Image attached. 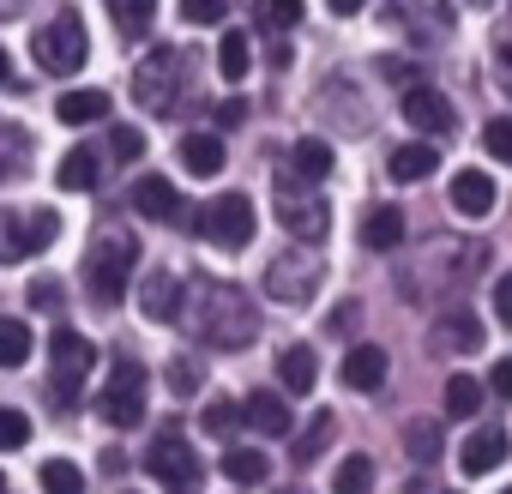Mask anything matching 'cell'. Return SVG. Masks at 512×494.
Listing matches in <instances>:
<instances>
[{"instance_id":"obj_35","label":"cell","mask_w":512,"mask_h":494,"mask_svg":"<svg viewBox=\"0 0 512 494\" xmlns=\"http://www.w3.org/2000/svg\"><path fill=\"white\" fill-rule=\"evenodd\" d=\"M332 428H338V422H332V410H320V416L302 428V440H296V452H290V458H296V464H314V458H320V446L332 440Z\"/></svg>"},{"instance_id":"obj_45","label":"cell","mask_w":512,"mask_h":494,"mask_svg":"<svg viewBox=\"0 0 512 494\" xmlns=\"http://www.w3.org/2000/svg\"><path fill=\"white\" fill-rule=\"evenodd\" d=\"M488 392L512 404V356H500V362H494V374H488Z\"/></svg>"},{"instance_id":"obj_13","label":"cell","mask_w":512,"mask_h":494,"mask_svg":"<svg viewBox=\"0 0 512 494\" xmlns=\"http://www.w3.org/2000/svg\"><path fill=\"white\" fill-rule=\"evenodd\" d=\"M133 211L151 217V223H193V229H199V211H187V199H181L163 175H139V181H133Z\"/></svg>"},{"instance_id":"obj_30","label":"cell","mask_w":512,"mask_h":494,"mask_svg":"<svg viewBox=\"0 0 512 494\" xmlns=\"http://www.w3.org/2000/svg\"><path fill=\"white\" fill-rule=\"evenodd\" d=\"M247 67H253V49H247V31H223V43H217V73L235 85V79H247Z\"/></svg>"},{"instance_id":"obj_6","label":"cell","mask_w":512,"mask_h":494,"mask_svg":"<svg viewBox=\"0 0 512 494\" xmlns=\"http://www.w3.org/2000/svg\"><path fill=\"white\" fill-rule=\"evenodd\" d=\"M260 217H253V199L247 193H217L211 205H199V235L211 247H247Z\"/></svg>"},{"instance_id":"obj_15","label":"cell","mask_w":512,"mask_h":494,"mask_svg":"<svg viewBox=\"0 0 512 494\" xmlns=\"http://www.w3.org/2000/svg\"><path fill=\"white\" fill-rule=\"evenodd\" d=\"M181 278L175 272H151L145 284H139V308H145V320H157V326H169V320H181Z\"/></svg>"},{"instance_id":"obj_29","label":"cell","mask_w":512,"mask_h":494,"mask_svg":"<svg viewBox=\"0 0 512 494\" xmlns=\"http://www.w3.org/2000/svg\"><path fill=\"white\" fill-rule=\"evenodd\" d=\"M434 163H440L434 145H422V139H416V145H398V151H392V181H428Z\"/></svg>"},{"instance_id":"obj_21","label":"cell","mask_w":512,"mask_h":494,"mask_svg":"<svg viewBox=\"0 0 512 494\" xmlns=\"http://www.w3.org/2000/svg\"><path fill=\"white\" fill-rule=\"evenodd\" d=\"M332 175V145L326 139H302L296 151H290V169H284V181H326Z\"/></svg>"},{"instance_id":"obj_51","label":"cell","mask_w":512,"mask_h":494,"mask_svg":"<svg viewBox=\"0 0 512 494\" xmlns=\"http://www.w3.org/2000/svg\"><path fill=\"white\" fill-rule=\"evenodd\" d=\"M326 7H332V13H344V19H350V13H362V7H368V0H326Z\"/></svg>"},{"instance_id":"obj_57","label":"cell","mask_w":512,"mask_h":494,"mask_svg":"<svg viewBox=\"0 0 512 494\" xmlns=\"http://www.w3.org/2000/svg\"><path fill=\"white\" fill-rule=\"evenodd\" d=\"M127 494H133V488H127Z\"/></svg>"},{"instance_id":"obj_28","label":"cell","mask_w":512,"mask_h":494,"mask_svg":"<svg viewBox=\"0 0 512 494\" xmlns=\"http://www.w3.org/2000/svg\"><path fill=\"white\" fill-rule=\"evenodd\" d=\"M266 470H272V458H266V452H253V446H229V452H223V476L241 482V488L266 482Z\"/></svg>"},{"instance_id":"obj_36","label":"cell","mask_w":512,"mask_h":494,"mask_svg":"<svg viewBox=\"0 0 512 494\" xmlns=\"http://www.w3.org/2000/svg\"><path fill=\"white\" fill-rule=\"evenodd\" d=\"M404 446H410L416 464H434L440 458V422H410L404 428Z\"/></svg>"},{"instance_id":"obj_43","label":"cell","mask_w":512,"mask_h":494,"mask_svg":"<svg viewBox=\"0 0 512 494\" xmlns=\"http://www.w3.org/2000/svg\"><path fill=\"white\" fill-rule=\"evenodd\" d=\"M199 362H169V392H181V398H193L199 392Z\"/></svg>"},{"instance_id":"obj_32","label":"cell","mask_w":512,"mask_h":494,"mask_svg":"<svg viewBox=\"0 0 512 494\" xmlns=\"http://www.w3.org/2000/svg\"><path fill=\"white\" fill-rule=\"evenodd\" d=\"M476 410H482V380L446 374V416H476Z\"/></svg>"},{"instance_id":"obj_31","label":"cell","mask_w":512,"mask_h":494,"mask_svg":"<svg viewBox=\"0 0 512 494\" xmlns=\"http://www.w3.org/2000/svg\"><path fill=\"white\" fill-rule=\"evenodd\" d=\"M25 362H31V326L0 320V368H25Z\"/></svg>"},{"instance_id":"obj_39","label":"cell","mask_w":512,"mask_h":494,"mask_svg":"<svg viewBox=\"0 0 512 494\" xmlns=\"http://www.w3.org/2000/svg\"><path fill=\"white\" fill-rule=\"evenodd\" d=\"M31 440V416L13 410V404H0V452H19Z\"/></svg>"},{"instance_id":"obj_16","label":"cell","mask_w":512,"mask_h":494,"mask_svg":"<svg viewBox=\"0 0 512 494\" xmlns=\"http://www.w3.org/2000/svg\"><path fill=\"white\" fill-rule=\"evenodd\" d=\"M344 386H350V392H380V386H386V350H380V344H350V356H344Z\"/></svg>"},{"instance_id":"obj_11","label":"cell","mask_w":512,"mask_h":494,"mask_svg":"<svg viewBox=\"0 0 512 494\" xmlns=\"http://www.w3.org/2000/svg\"><path fill=\"white\" fill-rule=\"evenodd\" d=\"M278 223H284L296 241H326L332 211H326L320 193H296V181H278Z\"/></svg>"},{"instance_id":"obj_50","label":"cell","mask_w":512,"mask_h":494,"mask_svg":"<svg viewBox=\"0 0 512 494\" xmlns=\"http://www.w3.org/2000/svg\"><path fill=\"white\" fill-rule=\"evenodd\" d=\"M500 91L512 97V49H500Z\"/></svg>"},{"instance_id":"obj_23","label":"cell","mask_w":512,"mask_h":494,"mask_svg":"<svg viewBox=\"0 0 512 494\" xmlns=\"http://www.w3.org/2000/svg\"><path fill=\"white\" fill-rule=\"evenodd\" d=\"M241 416L260 428V434H290V404L284 398H272V392H253V398H241Z\"/></svg>"},{"instance_id":"obj_44","label":"cell","mask_w":512,"mask_h":494,"mask_svg":"<svg viewBox=\"0 0 512 494\" xmlns=\"http://www.w3.org/2000/svg\"><path fill=\"white\" fill-rule=\"evenodd\" d=\"M380 73H386V79H398V85H404V91H416V85H428V79H422V73H416V67H410V61H392V55H386V61H380Z\"/></svg>"},{"instance_id":"obj_53","label":"cell","mask_w":512,"mask_h":494,"mask_svg":"<svg viewBox=\"0 0 512 494\" xmlns=\"http://www.w3.org/2000/svg\"><path fill=\"white\" fill-rule=\"evenodd\" d=\"M13 85V61H7V49H0V91Z\"/></svg>"},{"instance_id":"obj_46","label":"cell","mask_w":512,"mask_h":494,"mask_svg":"<svg viewBox=\"0 0 512 494\" xmlns=\"http://www.w3.org/2000/svg\"><path fill=\"white\" fill-rule=\"evenodd\" d=\"M55 302H61V284L55 278H37L31 284V308H55Z\"/></svg>"},{"instance_id":"obj_37","label":"cell","mask_w":512,"mask_h":494,"mask_svg":"<svg viewBox=\"0 0 512 494\" xmlns=\"http://www.w3.org/2000/svg\"><path fill=\"white\" fill-rule=\"evenodd\" d=\"M43 494H85V476H79V464H67V458H49V464H43Z\"/></svg>"},{"instance_id":"obj_41","label":"cell","mask_w":512,"mask_h":494,"mask_svg":"<svg viewBox=\"0 0 512 494\" xmlns=\"http://www.w3.org/2000/svg\"><path fill=\"white\" fill-rule=\"evenodd\" d=\"M223 13H229V0H181L187 25H223Z\"/></svg>"},{"instance_id":"obj_33","label":"cell","mask_w":512,"mask_h":494,"mask_svg":"<svg viewBox=\"0 0 512 494\" xmlns=\"http://www.w3.org/2000/svg\"><path fill=\"white\" fill-rule=\"evenodd\" d=\"M374 488V464L362 458V452H350L338 470H332V494H368Z\"/></svg>"},{"instance_id":"obj_24","label":"cell","mask_w":512,"mask_h":494,"mask_svg":"<svg viewBox=\"0 0 512 494\" xmlns=\"http://www.w3.org/2000/svg\"><path fill=\"white\" fill-rule=\"evenodd\" d=\"M181 163H187V175L211 181V175L223 169V139H217V133H187V139H181Z\"/></svg>"},{"instance_id":"obj_25","label":"cell","mask_w":512,"mask_h":494,"mask_svg":"<svg viewBox=\"0 0 512 494\" xmlns=\"http://www.w3.org/2000/svg\"><path fill=\"white\" fill-rule=\"evenodd\" d=\"M278 380H284V392H314V380H320V362H314V350L308 344H290L284 356H278Z\"/></svg>"},{"instance_id":"obj_42","label":"cell","mask_w":512,"mask_h":494,"mask_svg":"<svg viewBox=\"0 0 512 494\" xmlns=\"http://www.w3.org/2000/svg\"><path fill=\"white\" fill-rule=\"evenodd\" d=\"M109 151H115V157H127V163H133V157H145V133H139V127H127V121H121V127H115V133H109Z\"/></svg>"},{"instance_id":"obj_2","label":"cell","mask_w":512,"mask_h":494,"mask_svg":"<svg viewBox=\"0 0 512 494\" xmlns=\"http://www.w3.org/2000/svg\"><path fill=\"white\" fill-rule=\"evenodd\" d=\"M133 260H139V241H133V235H121V229L97 235V247L85 254V290H91L97 308H115V302L127 296Z\"/></svg>"},{"instance_id":"obj_40","label":"cell","mask_w":512,"mask_h":494,"mask_svg":"<svg viewBox=\"0 0 512 494\" xmlns=\"http://www.w3.org/2000/svg\"><path fill=\"white\" fill-rule=\"evenodd\" d=\"M482 145H488L494 163H512V115H494V121L482 127Z\"/></svg>"},{"instance_id":"obj_27","label":"cell","mask_w":512,"mask_h":494,"mask_svg":"<svg viewBox=\"0 0 512 494\" xmlns=\"http://www.w3.org/2000/svg\"><path fill=\"white\" fill-rule=\"evenodd\" d=\"M109 115V97L103 91H67L61 103H55V121H67V127H91V121H103Z\"/></svg>"},{"instance_id":"obj_8","label":"cell","mask_w":512,"mask_h":494,"mask_svg":"<svg viewBox=\"0 0 512 494\" xmlns=\"http://www.w3.org/2000/svg\"><path fill=\"white\" fill-rule=\"evenodd\" d=\"M320 278H326V260H314L308 247L278 254V260L266 266V290H272V302H284V308H302V302L320 290Z\"/></svg>"},{"instance_id":"obj_12","label":"cell","mask_w":512,"mask_h":494,"mask_svg":"<svg viewBox=\"0 0 512 494\" xmlns=\"http://www.w3.org/2000/svg\"><path fill=\"white\" fill-rule=\"evenodd\" d=\"M392 19H398V31L416 37L422 49H434V43L452 37V7H446V0H392Z\"/></svg>"},{"instance_id":"obj_47","label":"cell","mask_w":512,"mask_h":494,"mask_svg":"<svg viewBox=\"0 0 512 494\" xmlns=\"http://www.w3.org/2000/svg\"><path fill=\"white\" fill-rule=\"evenodd\" d=\"M494 314L512 326V272H506V278H494Z\"/></svg>"},{"instance_id":"obj_9","label":"cell","mask_w":512,"mask_h":494,"mask_svg":"<svg viewBox=\"0 0 512 494\" xmlns=\"http://www.w3.org/2000/svg\"><path fill=\"white\" fill-rule=\"evenodd\" d=\"M145 470L169 488V494H199V458H193V446L175 434V428H163L157 440H151V452H145Z\"/></svg>"},{"instance_id":"obj_22","label":"cell","mask_w":512,"mask_h":494,"mask_svg":"<svg viewBox=\"0 0 512 494\" xmlns=\"http://www.w3.org/2000/svg\"><path fill=\"white\" fill-rule=\"evenodd\" d=\"M55 181H61L67 193H91V187L103 181V151H85V145H79V151H67V157H61V169H55Z\"/></svg>"},{"instance_id":"obj_48","label":"cell","mask_w":512,"mask_h":494,"mask_svg":"<svg viewBox=\"0 0 512 494\" xmlns=\"http://www.w3.org/2000/svg\"><path fill=\"white\" fill-rule=\"evenodd\" d=\"M241 121H247V103H241V97H229V103L217 109V127L229 133V127H241Z\"/></svg>"},{"instance_id":"obj_14","label":"cell","mask_w":512,"mask_h":494,"mask_svg":"<svg viewBox=\"0 0 512 494\" xmlns=\"http://www.w3.org/2000/svg\"><path fill=\"white\" fill-rule=\"evenodd\" d=\"M404 121H410L416 133L440 139V133H452V103H446L434 85H416V91H404Z\"/></svg>"},{"instance_id":"obj_7","label":"cell","mask_w":512,"mask_h":494,"mask_svg":"<svg viewBox=\"0 0 512 494\" xmlns=\"http://www.w3.org/2000/svg\"><path fill=\"white\" fill-rule=\"evenodd\" d=\"M55 235H61V217L55 211H0V266L43 254Z\"/></svg>"},{"instance_id":"obj_20","label":"cell","mask_w":512,"mask_h":494,"mask_svg":"<svg viewBox=\"0 0 512 494\" xmlns=\"http://www.w3.org/2000/svg\"><path fill=\"white\" fill-rule=\"evenodd\" d=\"M452 205H458L464 217H488V211H494V181H488L482 169H458V175H452Z\"/></svg>"},{"instance_id":"obj_17","label":"cell","mask_w":512,"mask_h":494,"mask_svg":"<svg viewBox=\"0 0 512 494\" xmlns=\"http://www.w3.org/2000/svg\"><path fill=\"white\" fill-rule=\"evenodd\" d=\"M434 350H482V320L470 308H446L434 326Z\"/></svg>"},{"instance_id":"obj_49","label":"cell","mask_w":512,"mask_h":494,"mask_svg":"<svg viewBox=\"0 0 512 494\" xmlns=\"http://www.w3.org/2000/svg\"><path fill=\"white\" fill-rule=\"evenodd\" d=\"M332 332H356V302H338V314H332Z\"/></svg>"},{"instance_id":"obj_52","label":"cell","mask_w":512,"mask_h":494,"mask_svg":"<svg viewBox=\"0 0 512 494\" xmlns=\"http://www.w3.org/2000/svg\"><path fill=\"white\" fill-rule=\"evenodd\" d=\"M404 494H434V482H428V476H410V482H404Z\"/></svg>"},{"instance_id":"obj_56","label":"cell","mask_w":512,"mask_h":494,"mask_svg":"<svg viewBox=\"0 0 512 494\" xmlns=\"http://www.w3.org/2000/svg\"><path fill=\"white\" fill-rule=\"evenodd\" d=\"M470 7H482V0H470Z\"/></svg>"},{"instance_id":"obj_55","label":"cell","mask_w":512,"mask_h":494,"mask_svg":"<svg viewBox=\"0 0 512 494\" xmlns=\"http://www.w3.org/2000/svg\"><path fill=\"white\" fill-rule=\"evenodd\" d=\"M0 494H7V476H0Z\"/></svg>"},{"instance_id":"obj_34","label":"cell","mask_w":512,"mask_h":494,"mask_svg":"<svg viewBox=\"0 0 512 494\" xmlns=\"http://www.w3.org/2000/svg\"><path fill=\"white\" fill-rule=\"evenodd\" d=\"M241 422H247V416H241V404H229V398H217V404H205V410H199V428H205L211 440H223V434H235Z\"/></svg>"},{"instance_id":"obj_26","label":"cell","mask_w":512,"mask_h":494,"mask_svg":"<svg viewBox=\"0 0 512 494\" xmlns=\"http://www.w3.org/2000/svg\"><path fill=\"white\" fill-rule=\"evenodd\" d=\"M109 7V19H115V31L127 37V43H139V37H151V19H157V0H103Z\"/></svg>"},{"instance_id":"obj_18","label":"cell","mask_w":512,"mask_h":494,"mask_svg":"<svg viewBox=\"0 0 512 494\" xmlns=\"http://www.w3.org/2000/svg\"><path fill=\"white\" fill-rule=\"evenodd\" d=\"M500 458H506V434H500V428H476V434L464 440V452H458L464 476H488V470H500Z\"/></svg>"},{"instance_id":"obj_38","label":"cell","mask_w":512,"mask_h":494,"mask_svg":"<svg viewBox=\"0 0 512 494\" xmlns=\"http://www.w3.org/2000/svg\"><path fill=\"white\" fill-rule=\"evenodd\" d=\"M290 25H302V0H260V31L266 37L290 31Z\"/></svg>"},{"instance_id":"obj_1","label":"cell","mask_w":512,"mask_h":494,"mask_svg":"<svg viewBox=\"0 0 512 494\" xmlns=\"http://www.w3.org/2000/svg\"><path fill=\"white\" fill-rule=\"evenodd\" d=\"M181 326L211 344V350H247L260 338V308L247 302V290L235 284H217V278H199L187 296H181Z\"/></svg>"},{"instance_id":"obj_54","label":"cell","mask_w":512,"mask_h":494,"mask_svg":"<svg viewBox=\"0 0 512 494\" xmlns=\"http://www.w3.org/2000/svg\"><path fill=\"white\" fill-rule=\"evenodd\" d=\"M284 494H308V488H284Z\"/></svg>"},{"instance_id":"obj_3","label":"cell","mask_w":512,"mask_h":494,"mask_svg":"<svg viewBox=\"0 0 512 494\" xmlns=\"http://www.w3.org/2000/svg\"><path fill=\"white\" fill-rule=\"evenodd\" d=\"M181 97H187V55L181 49H151L145 67H133V103L145 115H175Z\"/></svg>"},{"instance_id":"obj_58","label":"cell","mask_w":512,"mask_h":494,"mask_svg":"<svg viewBox=\"0 0 512 494\" xmlns=\"http://www.w3.org/2000/svg\"><path fill=\"white\" fill-rule=\"evenodd\" d=\"M506 494H512V488H506Z\"/></svg>"},{"instance_id":"obj_19","label":"cell","mask_w":512,"mask_h":494,"mask_svg":"<svg viewBox=\"0 0 512 494\" xmlns=\"http://www.w3.org/2000/svg\"><path fill=\"white\" fill-rule=\"evenodd\" d=\"M362 241L374 247V254H392V247L404 241V211L398 205H368L362 211Z\"/></svg>"},{"instance_id":"obj_10","label":"cell","mask_w":512,"mask_h":494,"mask_svg":"<svg viewBox=\"0 0 512 494\" xmlns=\"http://www.w3.org/2000/svg\"><path fill=\"white\" fill-rule=\"evenodd\" d=\"M31 55H37L43 73H73V67H85L91 37H85L79 19H55V25H43V31L31 37Z\"/></svg>"},{"instance_id":"obj_5","label":"cell","mask_w":512,"mask_h":494,"mask_svg":"<svg viewBox=\"0 0 512 494\" xmlns=\"http://www.w3.org/2000/svg\"><path fill=\"white\" fill-rule=\"evenodd\" d=\"M49 356H55V380H49V392L61 398V410H73V398H79V386H85V374L97 368V344H91L85 332H73V326H61V332L49 338Z\"/></svg>"},{"instance_id":"obj_4","label":"cell","mask_w":512,"mask_h":494,"mask_svg":"<svg viewBox=\"0 0 512 494\" xmlns=\"http://www.w3.org/2000/svg\"><path fill=\"white\" fill-rule=\"evenodd\" d=\"M97 416L109 428H139L145 422V362L139 356H115V374L97 398Z\"/></svg>"}]
</instances>
